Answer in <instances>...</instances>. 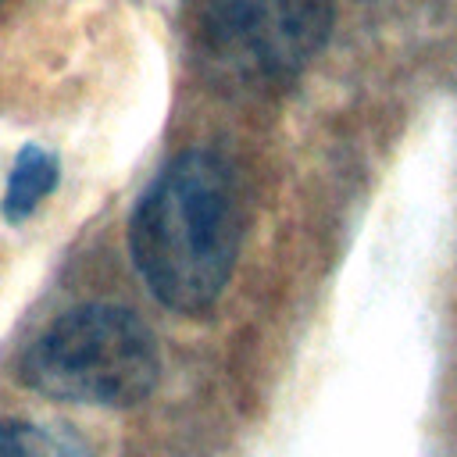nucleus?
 Masks as SVG:
<instances>
[{
	"label": "nucleus",
	"mask_w": 457,
	"mask_h": 457,
	"mask_svg": "<svg viewBox=\"0 0 457 457\" xmlns=\"http://www.w3.org/2000/svg\"><path fill=\"white\" fill-rule=\"evenodd\" d=\"M0 4H4V0H0Z\"/></svg>",
	"instance_id": "nucleus-6"
},
{
	"label": "nucleus",
	"mask_w": 457,
	"mask_h": 457,
	"mask_svg": "<svg viewBox=\"0 0 457 457\" xmlns=\"http://www.w3.org/2000/svg\"><path fill=\"white\" fill-rule=\"evenodd\" d=\"M0 457H93V450L68 425L4 418L0 421Z\"/></svg>",
	"instance_id": "nucleus-5"
},
{
	"label": "nucleus",
	"mask_w": 457,
	"mask_h": 457,
	"mask_svg": "<svg viewBox=\"0 0 457 457\" xmlns=\"http://www.w3.org/2000/svg\"><path fill=\"white\" fill-rule=\"evenodd\" d=\"M332 0H186L182 32L204 79L275 89L296 79L332 32Z\"/></svg>",
	"instance_id": "nucleus-3"
},
{
	"label": "nucleus",
	"mask_w": 457,
	"mask_h": 457,
	"mask_svg": "<svg viewBox=\"0 0 457 457\" xmlns=\"http://www.w3.org/2000/svg\"><path fill=\"white\" fill-rule=\"evenodd\" d=\"M21 382L64 403L136 407L161 378L154 328L121 303H82L54 318L21 357Z\"/></svg>",
	"instance_id": "nucleus-2"
},
{
	"label": "nucleus",
	"mask_w": 457,
	"mask_h": 457,
	"mask_svg": "<svg viewBox=\"0 0 457 457\" xmlns=\"http://www.w3.org/2000/svg\"><path fill=\"white\" fill-rule=\"evenodd\" d=\"M57 186V161L50 150L36 146V143H25L11 164V179H7V189H4V218L7 221H21L29 218L46 196L50 189Z\"/></svg>",
	"instance_id": "nucleus-4"
},
{
	"label": "nucleus",
	"mask_w": 457,
	"mask_h": 457,
	"mask_svg": "<svg viewBox=\"0 0 457 457\" xmlns=\"http://www.w3.org/2000/svg\"><path fill=\"white\" fill-rule=\"evenodd\" d=\"M243 243V200L214 150L179 154L139 196L129 250L146 289L179 314H204L225 293Z\"/></svg>",
	"instance_id": "nucleus-1"
}]
</instances>
